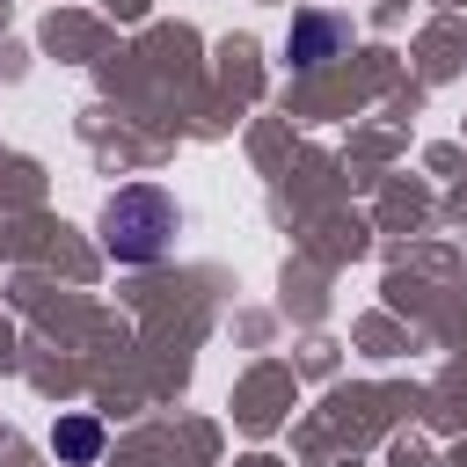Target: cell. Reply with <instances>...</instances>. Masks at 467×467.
I'll return each mask as SVG.
<instances>
[{
    "mask_svg": "<svg viewBox=\"0 0 467 467\" xmlns=\"http://www.w3.org/2000/svg\"><path fill=\"white\" fill-rule=\"evenodd\" d=\"M168 234H175V197L153 190V182L117 190L109 212H102V248H109L117 263H153V255L168 248Z\"/></svg>",
    "mask_w": 467,
    "mask_h": 467,
    "instance_id": "6da1fadb",
    "label": "cell"
},
{
    "mask_svg": "<svg viewBox=\"0 0 467 467\" xmlns=\"http://www.w3.org/2000/svg\"><path fill=\"white\" fill-rule=\"evenodd\" d=\"M336 44H343V22H328V15H299L285 36L292 66H321V58H336Z\"/></svg>",
    "mask_w": 467,
    "mask_h": 467,
    "instance_id": "7a4b0ae2",
    "label": "cell"
},
{
    "mask_svg": "<svg viewBox=\"0 0 467 467\" xmlns=\"http://www.w3.org/2000/svg\"><path fill=\"white\" fill-rule=\"evenodd\" d=\"M51 445H58V460H73V467H95V460H102V423H95V416H58Z\"/></svg>",
    "mask_w": 467,
    "mask_h": 467,
    "instance_id": "3957f363",
    "label": "cell"
}]
</instances>
